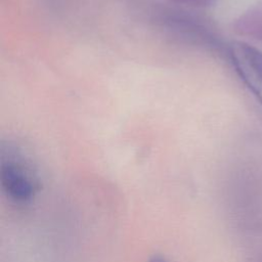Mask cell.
<instances>
[{
  "instance_id": "6da1fadb",
  "label": "cell",
  "mask_w": 262,
  "mask_h": 262,
  "mask_svg": "<svg viewBox=\"0 0 262 262\" xmlns=\"http://www.w3.org/2000/svg\"><path fill=\"white\" fill-rule=\"evenodd\" d=\"M0 181L5 195L16 205L32 203L41 188L33 164L18 149L10 147L1 157Z\"/></svg>"
},
{
  "instance_id": "277c9868",
  "label": "cell",
  "mask_w": 262,
  "mask_h": 262,
  "mask_svg": "<svg viewBox=\"0 0 262 262\" xmlns=\"http://www.w3.org/2000/svg\"><path fill=\"white\" fill-rule=\"evenodd\" d=\"M148 262H167V261L164 257H162L160 255H155L148 260Z\"/></svg>"
},
{
  "instance_id": "7a4b0ae2",
  "label": "cell",
  "mask_w": 262,
  "mask_h": 262,
  "mask_svg": "<svg viewBox=\"0 0 262 262\" xmlns=\"http://www.w3.org/2000/svg\"><path fill=\"white\" fill-rule=\"evenodd\" d=\"M229 55L237 75L262 104V51L235 41L229 47Z\"/></svg>"
},
{
  "instance_id": "3957f363",
  "label": "cell",
  "mask_w": 262,
  "mask_h": 262,
  "mask_svg": "<svg viewBox=\"0 0 262 262\" xmlns=\"http://www.w3.org/2000/svg\"><path fill=\"white\" fill-rule=\"evenodd\" d=\"M170 2L186 5V6H193V7H206L211 5L213 0H169Z\"/></svg>"
}]
</instances>
